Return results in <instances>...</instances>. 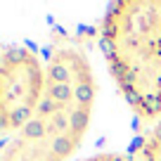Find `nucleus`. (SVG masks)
<instances>
[{
    "mask_svg": "<svg viewBox=\"0 0 161 161\" xmlns=\"http://www.w3.org/2000/svg\"><path fill=\"white\" fill-rule=\"evenodd\" d=\"M135 161H161V119L154 121V126L142 137Z\"/></svg>",
    "mask_w": 161,
    "mask_h": 161,
    "instance_id": "obj_4",
    "label": "nucleus"
},
{
    "mask_svg": "<svg viewBox=\"0 0 161 161\" xmlns=\"http://www.w3.org/2000/svg\"><path fill=\"white\" fill-rule=\"evenodd\" d=\"M45 83L47 69L36 50L26 45L0 50V135H14L36 114Z\"/></svg>",
    "mask_w": 161,
    "mask_h": 161,
    "instance_id": "obj_3",
    "label": "nucleus"
},
{
    "mask_svg": "<svg viewBox=\"0 0 161 161\" xmlns=\"http://www.w3.org/2000/svg\"><path fill=\"white\" fill-rule=\"evenodd\" d=\"M86 161H135V159L128 154H121V152H100L95 156H88Z\"/></svg>",
    "mask_w": 161,
    "mask_h": 161,
    "instance_id": "obj_5",
    "label": "nucleus"
},
{
    "mask_svg": "<svg viewBox=\"0 0 161 161\" xmlns=\"http://www.w3.org/2000/svg\"><path fill=\"white\" fill-rule=\"evenodd\" d=\"M100 50L126 104L161 119V0H119L100 21Z\"/></svg>",
    "mask_w": 161,
    "mask_h": 161,
    "instance_id": "obj_2",
    "label": "nucleus"
},
{
    "mask_svg": "<svg viewBox=\"0 0 161 161\" xmlns=\"http://www.w3.org/2000/svg\"><path fill=\"white\" fill-rule=\"evenodd\" d=\"M45 95L36 114L0 147V161H71L95 114L97 78L76 45L52 47L45 62Z\"/></svg>",
    "mask_w": 161,
    "mask_h": 161,
    "instance_id": "obj_1",
    "label": "nucleus"
}]
</instances>
